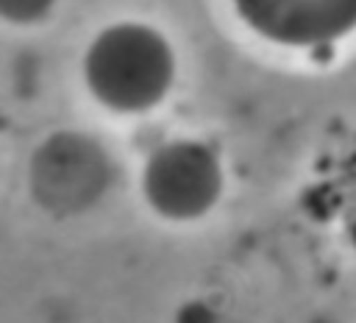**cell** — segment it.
Returning a JSON list of instances; mask_svg holds the SVG:
<instances>
[{"label": "cell", "mask_w": 356, "mask_h": 323, "mask_svg": "<svg viewBox=\"0 0 356 323\" xmlns=\"http://www.w3.org/2000/svg\"><path fill=\"white\" fill-rule=\"evenodd\" d=\"M175 50L150 22L122 19L92 36L83 50L81 75L89 95L114 114H145L156 109L175 84Z\"/></svg>", "instance_id": "obj_1"}, {"label": "cell", "mask_w": 356, "mask_h": 323, "mask_svg": "<svg viewBox=\"0 0 356 323\" xmlns=\"http://www.w3.org/2000/svg\"><path fill=\"white\" fill-rule=\"evenodd\" d=\"M114 159L83 131H53L44 136L28 167L33 200L58 217L92 209L111 187Z\"/></svg>", "instance_id": "obj_2"}, {"label": "cell", "mask_w": 356, "mask_h": 323, "mask_svg": "<svg viewBox=\"0 0 356 323\" xmlns=\"http://www.w3.org/2000/svg\"><path fill=\"white\" fill-rule=\"evenodd\" d=\"M225 189V170L217 150L192 136L161 142L142 167V195L150 212L172 223L206 217Z\"/></svg>", "instance_id": "obj_3"}, {"label": "cell", "mask_w": 356, "mask_h": 323, "mask_svg": "<svg viewBox=\"0 0 356 323\" xmlns=\"http://www.w3.org/2000/svg\"><path fill=\"white\" fill-rule=\"evenodd\" d=\"M248 31L278 47L317 50L356 31V0H231Z\"/></svg>", "instance_id": "obj_4"}, {"label": "cell", "mask_w": 356, "mask_h": 323, "mask_svg": "<svg viewBox=\"0 0 356 323\" xmlns=\"http://www.w3.org/2000/svg\"><path fill=\"white\" fill-rule=\"evenodd\" d=\"M56 8V0H0V14L11 25H36L50 17Z\"/></svg>", "instance_id": "obj_5"}, {"label": "cell", "mask_w": 356, "mask_h": 323, "mask_svg": "<svg viewBox=\"0 0 356 323\" xmlns=\"http://www.w3.org/2000/svg\"><path fill=\"white\" fill-rule=\"evenodd\" d=\"M175 323H220V315L209 301L189 298L175 309Z\"/></svg>", "instance_id": "obj_6"}, {"label": "cell", "mask_w": 356, "mask_h": 323, "mask_svg": "<svg viewBox=\"0 0 356 323\" xmlns=\"http://www.w3.org/2000/svg\"><path fill=\"white\" fill-rule=\"evenodd\" d=\"M350 242H353V248H356V223L350 226Z\"/></svg>", "instance_id": "obj_7"}]
</instances>
